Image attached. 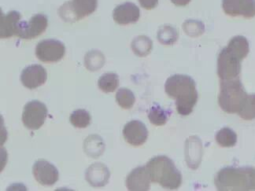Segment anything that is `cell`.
Listing matches in <instances>:
<instances>
[{
  "label": "cell",
  "mask_w": 255,
  "mask_h": 191,
  "mask_svg": "<svg viewBox=\"0 0 255 191\" xmlns=\"http://www.w3.org/2000/svg\"><path fill=\"white\" fill-rule=\"evenodd\" d=\"M185 161L188 167L196 170L203 157V143L198 136H191L185 142Z\"/></svg>",
  "instance_id": "9a60e30c"
},
{
  "label": "cell",
  "mask_w": 255,
  "mask_h": 191,
  "mask_svg": "<svg viewBox=\"0 0 255 191\" xmlns=\"http://www.w3.org/2000/svg\"><path fill=\"white\" fill-rule=\"evenodd\" d=\"M218 103L222 110L228 113H238L243 101L248 96L240 77L220 83Z\"/></svg>",
  "instance_id": "277c9868"
},
{
  "label": "cell",
  "mask_w": 255,
  "mask_h": 191,
  "mask_svg": "<svg viewBox=\"0 0 255 191\" xmlns=\"http://www.w3.org/2000/svg\"><path fill=\"white\" fill-rule=\"evenodd\" d=\"M98 86L105 93H111L116 91L119 86V77L116 73H105L100 77Z\"/></svg>",
  "instance_id": "d4e9b609"
},
{
  "label": "cell",
  "mask_w": 255,
  "mask_h": 191,
  "mask_svg": "<svg viewBox=\"0 0 255 191\" xmlns=\"http://www.w3.org/2000/svg\"><path fill=\"white\" fill-rule=\"evenodd\" d=\"M140 16L139 7L132 2H125L117 6L113 12L115 22L122 25L138 21Z\"/></svg>",
  "instance_id": "2e32d148"
},
{
  "label": "cell",
  "mask_w": 255,
  "mask_h": 191,
  "mask_svg": "<svg viewBox=\"0 0 255 191\" xmlns=\"http://www.w3.org/2000/svg\"><path fill=\"white\" fill-rule=\"evenodd\" d=\"M238 114L245 120L255 119V94L247 96L240 107Z\"/></svg>",
  "instance_id": "484cf974"
},
{
  "label": "cell",
  "mask_w": 255,
  "mask_h": 191,
  "mask_svg": "<svg viewBox=\"0 0 255 191\" xmlns=\"http://www.w3.org/2000/svg\"><path fill=\"white\" fill-rule=\"evenodd\" d=\"M165 91L168 96L176 100L179 114H191L199 98L195 81L191 77L180 74L171 76L165 81Z\"/></svg>",
  "instance_id": "6da1fadb"
},
{
  "label": "cell",
  "mask_w": 255,
  "mask_h": 191,
  "mask_svg": "<svg viewBox=\"0 0 255 191\" xmlns=\"http://www.w3.org/2000/svg\"><path fill=\"white\" fill-rule=\"evenodd\" d=\"M92 117L85 109H77L70 115V121L72 125L77 128H85L90 125Z\"/></svg>",
  "instance_id": "83f0119b"
},
{
  "label": "cell",
  "mask_w": 255,
  "mask_h": 191,
  "mask_svg": "<svg viewBox=\"0 0 255 191\" xmlns=\"http://www.w3.org/2000/svg\"><path fill=\"white\" fill-rule=\"evenodd\" d=\"M116 101L122 109H129L135 104L133 92L127 88H120L116 94Z\"/></svg>",
  "instance_id": "f1b7e54d"
},
{
  "label": "cell",
  "mask_w": 255,
  "mask_h": 191,
  "mask_svg": "<svg viewBox=\"0 0 255 191\" xmlns=\"http://www.w3.org/2000/svg\"><path fill=\"white\" fill-rule=\"evenodd\" d=\"M226 47L242 61L248 56L250 51L249 42L246 37L243 36L232 38Z\"/></svg>",
  "instance_id": "ffe728a7"
},
{
  "label": "cell",
  "mask_w": 255,
  "mask_h": 191,
  "mask_svg": "<svg viewBox=\"0 0 255 191\" xmlns=\"http://www.w3.org/2000/svg\"><path fill=\"white\" fill-rule=\"evenodd\" d=\"M142 7L146 9H152L158 6V0H139Z\"/></svg>",
  "instance_id": "4dcf8cb0"
},
{
  "label": "cell",
  "mask_w": 255,
  "mask_h": 191,
  "mask_svg": "<svg viewBox=\"0 0 255 191\" xmlns=\"http://www.w3.org/2000/svg\"><path fill=\"white\" fill-rule=\"evenodd\" d=\"M47 73L40 65H32L24 68L21 74V81L25 88L33 90L47 81Z\"/></svg>",
  "instance_id": "4fadbf2b"
},
{
  "label": "cell",
  "mask_w": 255,
  "mask_h": 191,
  "mask_svg": "<svg viewBox=\"0 0 255 191\" xmlns=\"http://www.w3.org/2000/svg\"><path fill=\"white\" fill-rule=\"evenodd\" d=\"M21 13L16 10H12L6 14L1 13L0 17V38L8 39L16 36L17 24L21 21Z\"/></svg>",
  "instance_id": "ac0fdd59"
},
{
  "label": "cell",
  "mask_w": 255,
  "mask_h": 191,
  "mask_svg": "<svg viewBox=\"0 0 255 191\" xmlns=\"http://www.w3.org/2000/svg\"><path fill=\"white\" fill-rule=\"evenodd\" d=\"M131 50L139 57L148 55L153 47V43L150 38L146 36H137L131 43Z\"/></svg>",
  "instance_id": "7402d4cb"
},
{
  "label": "cell",
  "mask_w": 255,
  "mask_h": 191,
  "mask_svg": "<svg viewBox=\"0 0 255 191\" xmlns=\"http://www.w3.org/2000/svg\"><path fill=\"white\" fill-rule=\"evenodd\" d=\"M214 184L220 191H255V169L224 168L216 175Z\"/></svg>",
  "instance_id": "7a4b0ae2"
},
{
  "label": "cell",
  "mask_w": 255,
  "mask_h": 191,
  "mask_svg": "<svg viewBox=\"0 0 255 191\" xmlns=\"http://www.w3.org/2000/svg\"><path fill=\"white\" fill-rule=\"evenodd\" d=\"M66 54V47L63 43L54 39L40 41L36 47V55L43 62H57L62 60Z\"/></svg>",
  "instance_id": "9c48e42d"
},
{
  "label": "cell",
  "mask_w": 255,
  "mask_h": 191,
  "mask_svg": "<svg viewBox=\"0 0 255 191\" xmlns=\"http://www.w3.org/2000/svg\"><path fill=\"white\" fill-rule=\"evenodd\" d=\"M111 173L103 163H95L88 168L85 173L87 182L94 188H103L109 183Z\"/></svg>",
  "instance_id": "e0dca14e"
},
{
  "label": "cell",
  "mask_w": 255,
  "mask_h": 191,
  "mask_svg": "<svg viewBox=\"0 0 255 191\" xmlns=\"http://www.w3.org/2000/svg\"><path fill=\"white\" fill-rule=\"evenodd\" d=\"M98 0H73L64 3L58 14L66 22H75L90 15L97 9Z\"/></svg>",
  "instance_id": "5b68a950"
},
{
  "label": "cell",
  "mask_w": 255,
  "mask_h": 191,
  "mask_svg": "<svg viewBox=\"0 0 255 191\" xmlns=\"http://www.w3.org/2000/svg\"><path fill=\"white\" fill-rule=\"evenodd\" d=\"M241 62L227 47L222 49L218 58V75L222 81L238 78L241 72Z\"/></svg>",
  "instance_id": "8992f818"
},
{
  "label": "cell",
  "mask_w": 255,
  "mask_h": 191,
  "mask_svg": "<svg viewBox=\"0 0 255 191\" xmlns=\"http://www.w3.org/2000/svg\"><path fill=\"white\" fill-rule=\"evenodd\" d=\"M84 150L90 158H100L105 150L104 139L100 135H89L84 142Z\"/></svg>",
  "instance_id": "d6986e66"
},
{
  "label": "cell",
  "mask_w": 255,
  "mask_h": 191,
  "mask_svg": "<svg viewBox=\"0 0 255 191\" xmlns=\"http://www.w3.org/2000/svg\"><path fill=\"white\" fill-rule=\"evenodd\" d=\"M222 8L231 17L252 18L255 16V0H223Z\"/></svg>",
  "instance_id": "8fae6325"
},
{
  "label": "cell",
  "mask_w": 255,
  "mask_h": 191,
  "mask_svg": "<svg viewBox=\"0 0 255 191\" xmlns=\"http://www.w3.org/2000/svg\"><path fill=\"white\" fill-rule=\"evenodd\" d=\"M151 182L159 184L164 189L177 190L182 184V175L166 156H157L146 163Z\"/></svg>",
  "instance_id": "3957f363"
},
{
  "label": "cell",
  "mask_w": 255,
  "mask_h": 191,
  "mask_svg": "<svg viewBox=\"0 0 255 191\" xmlns=\"http://www.w3.org/2000/svg\"><path fill=\"white\" fill-rule=\"evenodd\" d=\"M171 111L165 109L158 103H154L150 107L148 112V118L150 123L155 126H162L166 124Z\"/></svg>",
  "instance_id": "44dd1931"
},
{
  "label": "cell",
  "mask_w": 255,
  "mask_h": 191,
  "mask_svg": "<svg viewBox=\"0 0 255 191\" xmlns=\"http://www.w3.org/2000/svg\"><path fill=\"white\" fill-rule=\"evenodd\" d=\"M123 136L128 144L133 146H142L148 138V131L143 122L131 120L123 128Z\"/></svg>",
  "instance_id": "7c38bea8"
},
{
  "label": "cell",
  "mask_w": 255,
  "mask_h": 191,
  "mask_svg": "<svg viewBox=\"0 0 255 191\" xmlns=\"http://www.w3.org/2000/svg\"><path fill=\"white\" fill-rule=\"evenodd\" d=\"M105 64V57L101 51L97 50L88 51L85 57V65L89 71L100 70Z\"/></svg>",
  "instance_id": "603a6c76"
},
{
  "label": "cell",
  "mask_w": 255,
  "mask_h": 191,
  "mask_svg": "<svg viewBox=\"0 0 255 191\" xmlns=\"http://www.w3.org/2000/svg\"><path fill=\"white\" fill-rule=\"evenodd\" d=\"M184 29L186 33L191 36H199L204 32L203 23L197 21H187L184 22Z\"/></svg>",
  "instance_id": "f546056e"
},
{
  "label": "cell",
  "mask_w": 255,
  "mask_h": 191,
  "mask_svg": "<svg viewBox=\"0 0 255 191\" xmlns=\"http://www.w3.org/2000/svg\"><path fill=\"white\" fill-rule=\"evenodd\" d=\"M150 180L146 166L137 167L128 175L126 188L131 191H146L150 189Z\"/></svg>",
  "instance_id": "5bb4252c"
},
{
  "label": "cell",
  "mask_w": 255,
  "mask_h": 191,
  "mask_svg": "<svg viewBox=\"0 0 255 191\" xmlns=\"http://www.w3.org/2000/svg\"><path fill=\"white\" fill-rule=\"evenodd\" d=\"M32 173L36 181L42 186H53L59 178L57 168L45 160H40L34 164Z\"/></svg>",
  "instance_id": "30bf717a"
},
{
  "label": "cell",
  "mask_w": 255,
  "mask_h": 191,
  "mask_svg": "<svg viewBox=\"0 0 255 191\" xmlns=\"http://www.w3.org/2000/svg\"><path fill=\"white\" fill-rule=\"evenodd\" d=\"M47 106L37 100L28 101L24 105L22 112V122L25 127L30 130L40 129L47 116Z\"/></svg>",
  "instance_id": "52a82bcc"
},
{
  "label": "cell",
  "mask_w": 255,
  "mask_h": 191,
  "mask_svg": "<svg viewBox=\"0 0 255 191\" xmlns=\"http://www.w3.org/2000/svg\"><path fill=\"white\" fill-rule=\"evenodd\" d=\"M158 40L164 45H172L178 39V32L176 28L170 25H163L158 29Z\"/></svg>",
  "instance_id": "4316f807"
},
{
  "label": "cell",
  "mask_w": 255,
  "mask_h": 191,
  "mask_svg": "<svg viewBox=\"0 0 255 191\" xmlns=\"http://www.w3.org/2000/svg\"><path fill=\"white\" fill-rule=\"evenodd\" d=\"M48 25L47 17L42 13L32 16L28 21H20L16 36L24 40H32L45 32Z\"/></svg>",
  "instance_id": "ba28073f"
},
{
  "label": "cell",
  "mask_w": 255,
  "mask_h": 191,
  "mask_svg": "<svg viewBox=\"0 0 255 191\" xmlns=\"http://www.w3.org/2000/svg\"><path fill=\"white\" fill-rule=\"evenodd\" d=\"M217 143L222 147H233L237 143V135L233 129L225 127L218 131L215 136Z\"/></svg>",
  "instance_id": "cb8c5ba5"
},
{
  "label": "cell",
  "mask_w": 255,
  "mask_h": 191,
  "mask_svg": "<svg viewBox=\"0 0 255 191\" xmlns=\"http://www.w3.org/2000/svg\"><path fill=\"white\" fill-rule=\"evenodd\" d=\"M171 2L175 4L176 6H184L188 5L191 2V0H171Z\"/></svg>",
  "instance_id": "1f68e13d"
}]
</instances>
